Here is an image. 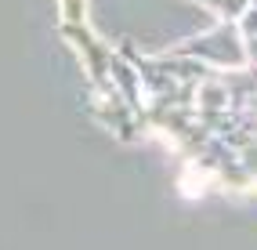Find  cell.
Returning <instances> with one entry per match:
<instances>
[{
    "label": "cell",
    "instance_id": "cell-2",
    "mask_svg": "<svg viewBox=\"0 0 257 250\" xmlns=\"http://www.w3.org/2000/svg\"><path fill=\"white\" fill-rule=\"evenodd\" d=\"M87 0H62V22H83Z\"/></svg>",
    "mask_w": 257,
    "mask_h": 250
},
{
    "label": "cell",
    "instance_id": "cell-1",
    "mask_svg": "<svg viewBox=\"0 0 257 250\" xmlns=\"http://www.w3.org/2000/svg\"><path fill=\"white\" fill-rule=\"evenodd\" d=\"M178 51H181V55L199 51V55H207V58H214V62H225V65H243V58H246V51H243V44H239L232 22H225L221 29L207 33V37H199V40H188L185 47H178Z\"/></svg>",
    "mask_w": 257,
    "mask_h": 250
}]
</instances>
